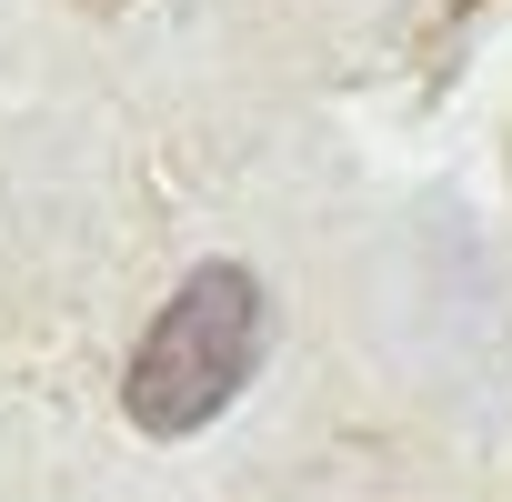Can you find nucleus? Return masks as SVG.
I'll use <instances>...</instances> for the list:
<instances>
[{
  "mask_svg": "<svg viewBox=\"0 0 512 502\" xmlns=\"http://www.w3.org/2000/svg\"><path fill=\"white\" fill-rule=\"evenodd\" d=\"M472 11H482V0H422V21H432V31H452V21H472Z\"/></svg>",
  "mask_w": 512,
  "mask_h": 502,
  "instance_id": "f03ea898",
  "label": "nucleus"
},
{
  "mask_svg": "<svg viewBox=\"0 0 512 502\" xmlns=\"http://www.w3.org/2000/svg\"><path fill=\"white\" fill-rule=\"evenodd\" d=\"M262 332H272V302L241 262H201L161 312L151 332L131 342V372H121V412L151 432V442H181L201 422H221L241 402V382L262 372Z\"/></svg>",
  "mask_w": 512,
  "mask_h": 502,
  "instance_id": "f257e3e1",
  "label": "nucleus"
}]
</instances>
